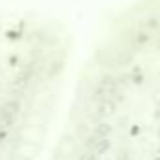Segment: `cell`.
<instances>
[{
	"label": "cell",
	"instance_id": "cell-3",
	"mask_svg": "<svg viewBox=\"0 0 160 160\" xmlns=\"http://www.w3.org/2000/svg\"><path fill=\"white\" fill-rule=\"evenodd\" d=\"M139 132H141V128H139V126H138V124H134V126H132V128H130V136H138V134H139Z\"/></svg>",
	"mask_w": 160,
	"mask_h": 160
},
{
	"label": "cell",
	"instance_id": "cell-5",
	"mask_svg": "<svg viewBox=\"0 0 160 160\" xmlns=\"http://www.w3.org/2000/svg\"><path fill=\"white\" fill-rule=\"evenodd\" d=\"M158 75H160V70H158Z\"/></svg>",
	"mask_w": 160,
	"mask_h": 160
},
{
	"label": "cell",
	"instance_id": "cell-1",
	"mask_svg": "<svg viewBox=\"0 0 160 160\" xmlns=\"http://www.w3.org/2000/svg\"><path fill=\"white\" fill-rule=\"evenodd\" d=\"M128 79H130V87H141L145 83V70L141 64H132L128 70Z\"/></svg>",
	"mask_w": 160,
	"mask_h": 160
},
{
	"label": "cell",
	"instance_id": "cell-2",
	"mask_svg": "<svg viewBox=\"0 0 160 160\" xmlns=\"http://www.w3.org/2000/svg\"><path fill=\"white\" fill-rule=\"evenodd\" d=\"M139 25H141L147 32H151V34L160 32V19H158L156 15H147V17H143V19L139 21Z\"/></svg>",
	"mask_w": 160,
	"mask_h": 160
},
{
	"label": "cell",
	"instance_id": "cell-4",
	"mask_svg": "<svg viewBox=\"0 0 160 160\" xmlns=\"http://www.w3.org/2000/svg\"><path fill=\"white\" fill-rule=\"evenodd\" d=\"M152 160H160V154H156V156H154V158H152Z\"/></svg>",
	"mask_w": 160,
	"mask_h": 160
}]
</instances>
